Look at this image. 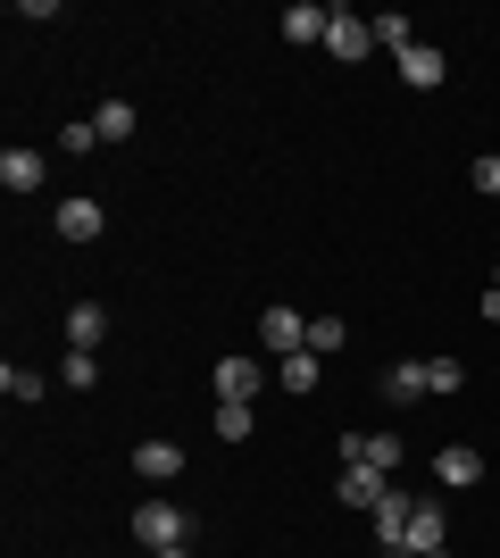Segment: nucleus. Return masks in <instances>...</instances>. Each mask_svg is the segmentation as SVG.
I'll return each mask as SVG.
<instances>
[{"instance_id":"obj_24","label":"nucleus","mask_w":500,"mask_h":558,"mask_svg":"<svg viewBox=\"0 0 500 558\" xmlns=\"http://www.w3.org/2000/svg\"><path fill=\"white\" fill-rule=\"evenodd\" d=\"M351 342V326H342V317H309V350L317 359H326V350H342Z\"/></svg>"},{"instance_id":"obj_19","label":"nucleus","mask_w":500,"mask_h":558,"mask_svg":"<svg viewBox=\"0 0 500 558\" xmlns=\"http://www.w3.org/2000/svg\"><path fill=\"white\" fill-rule=\"evenodd\" d=\"M59 150H68V159H93V150H100V125H93V117H68V125H59Z\"/></svg>"},{"instance_id":"obj_20","label":"nucleus","mask_w":500,"mask_h":558,"mask_svg":"<svg viewBox=\"0 0 500 558\" xmlns=\"http://www.w3.org/2000/svg\"><path fill=\"white\" fill-rule=\"evenodd\" d=\"M59 384H68V392H93V384H100V359H93V350H68V359H59Z\"/></svg>"},{"instance_id":"obj_14","label":"nucleus","mask_w":500,"mask_h":558,"mask_svg":"<svg viewBox=\"0 0 500 558\" xmlns=\"http://www.w3.org/2000/svg\"><path fill=\"white\" fill-rule=\"evenodd\" d=\"M42 175H50L42 150H0V184L9 192H42Z\"/></svg>"},{"instance_id":"obj_8","label":"nucleus","mask_w":500,"mask_h":558,"mask_svg":"<svg viewBox=\"0 0 500 558\" xmlns=\"http://www.w3.org/2000/svg\"><path fill=\"white\" fill-rule=\"evenodd\" d=\"M442 75H451V59H442L434 43H408V50H401V84H408V93H434Z\"/></svg>"},{"instance_id":"obj_21","label":"nucleus","mask_w":500,"mask_h":558,"mask_svg":"<svg viewBox=\"0 0 500 558\" xmlns=\"http://www.w3.org/2000/svg\"><path fill=\"white\" fill-rule=\"evenodd\" d=\"M376 43H383V50H392V59H401V50H408V43H417V25H408V17H401V9H383V17H376Z\"/></svg>"},{"instance_id":"obj_22","label":"nucleus","mask_w":500,"mask_h":558,"mask_svg":"<svg viewBox=\"0 0 500 558\" xmlns=\"http://www.w3.org/2000/svg\"><path fill=\"white\" fill-rule=\"evenodd\" d=\"M0 392H9V400H42V375L9 359V367H0Z\"/></svg>"},{"instance_id":"obj_29","label":"nucleus","mask_w":500,"mask_h":558,"mask_svg":"<svg viewBox=\"0 0 500 558\" xmlns=\"http://www.w3.org/2000/svg\"><path fill=\"white\" fill-rule=\"evenodd\" d=\"M492 292H500V267H492Z\"/></svg>"},{"instance_id":"obj_9","label":"nucleus","mask_w":500,"mask_h":558,"mask_svg":"<svg viewBox=\"0 0 500 558\" xmlns=\"http://www.w3.org/2000/svg\"><path fill=\"white\" fill-rule=\"evenodd\" d=\"M50 226L68 233V242H100V226H109V217H100L93 192H75V201H59V217H50Z\"/></svg>"},{"instance_id":"obj_13","label":"nucleus","mask_w":500,"mask_h":558,"mask_svg":"<svg viewBox=\"0 0 500 558\" xmlns=\"http://www.w3.org/2000/svg\"><path fill=\"white\" fill-rule=\"evenodd\" d=\"M100 342H109V308H100V301H75L68 308V350H100Z\"/></svg>"},{"instance_id":"obj_16","label":"nucleus","mask_w":500,"mask_h":558,"mask_svg":"<svg viewBox=\"0 0 500 558\" xmlns=\"http://www.w3.org/2000/svg\"><path fill=\"white\" fill-rule=\"evenodd\" d=\"M326 17H333V9H317V0H292V9H284V43H326Z\"/></svg>"},{"instance_id":"obj_5","label":"nucleus","mask_w":500,"mask_h":558,"mask_svg":"<svg viewBox=\"0 0 500 558\" xmlns=\"http://www.w3.org/2000/svg\"><path fill=\"white\" fill-rule=\"evenodd\" d=\"M383 492H392V475H376V466H342L333 500H342V509H367V517H376V509H383Z\"/></svg>"},{"instance_id":"obj_7","label":"nucleus","mask_w":500,"mask_h":558,"mask_svg":"<svg viewBox=\"0 0 500 558\" xmlns=\"http://www.w3.org/2000/svg\"><path fill=\"white\" fill-rule=\"evenodd\" d=\"M451 542V517H442V500H417V517H408V542L401 550L408 558H426V550H442Z\"/></svg>"},{"instance_id":"obj_17","label":"nucleus","mask_w":500,"mask_h":558,"mask_svg":"<svg viewBox=\"0 0 500 558\" xmlns=\"http://www.w3.org/2000/svg\"><path fill=\"white\" fill-rule=\"evenodd\" d=\"M93 125H100V142H134V100H100Z\"/></svg>"},{"instance_id":"obj_26","label":"nucleus","mask_w":500,"mask_h":558,"mask_svg":"<svg viewBox=\"0 0 500 558\" xmlns=\"http://www.w3.org/2000/svg\"><path fill=\"white\" fill-rule=\"evenodd\" d=\"M467 175H476V192H484V201H500V159H476Z\"/></svg>"},{"instance_id":"obj_3","label":"nucleus","mask_w":500,"mask_h":558,"mask_svg":"<svg viewBox=\"0 0 500 558\" xmlns=\"http://www.w3.org/2000/svg\"><path fill=\"white\" fill-rule=\"evenodd\" d=\"M326 50H333V59H367V50H376V17L333 9V17H326Z\"/></svg>"},{"instance_id":"obj_4","label":"nucleus","mask_w":500,"mask_h":558,"mask_svg":"<svg viewBox=\"0 0 500 558\" xmlns=\"http://www.w3.org/2000/svg\"><path fill=\"white\" fill-rule=\"evenodd\" d=\"M434 484H451V492L484 484V450L476 442H442V450H434Z\"/></svg>"},{"instance_id":"obj_28","label":"nucleus","mask_w":500,"mask_h":558,"mask_svg":"<svg viewBox=\"0 0 500 558\" xmlns=\"http://www.w3.org/2000/svg\"><path fill=\"white\" fill-rule=\"evenodd\" d=\"M426 558H451V550H426Z\"/></svg>"},{"instance_id":"obj_2","label":"nucleus","mask_w":500,"mask_h":558,"mask_svg":"<svg viewBox=\"0 0 500 558\" xmlns=\"http://www.w3.org/2000/svg\"><path fill=\"white\" fill-rule=\"evenodd\" d=\"M342 466H376V475H392V466H401V434H351V425H342Z\"/></svg>"},{"instance_id":"obj_11","label":"nucleus","mask_w":500,"mask_h":558,"mask_svg":"<svg viewBox=\"0 0 500 558\" xmlns=\"http://www.w3.org/2000/svg\"><path fill=\"white\" fill-rule=\"evenodd\" d=\"M267 367L259 359H217V400H259Z\"/></svg>"},{"instance_id":"obj_10","label":"nucleus","mask_w":500,"mask_h":558,"mask_svg":"<svg viewBox=\"0 0 500 558\" xmlns=\"http://www.w3.org/2000/svg\"><path fill=\"white\" fill-rule=\"evenodd\" d=\"M408 517H417V500H408V492L392 484V492H383V509L367 517V525H376V542H383V550H401V542H408Z\"/></svg>"},{"instance_id":"obj_18","label":"nucleus","mask_w":500,"mask_h":558,"mask_svg":"<svg viewBox=\"0 0 500 558\" xmlns=\"http://www.w3.org/2000/svg\"><path fill=\"white\" fill-rule=\"evenodd\" d=\"M242 434H259L251 400H217V442H242Z\"/></svg>"},{"instance_id":"obj_25","label":"nucleus","mask_w":500,"mask_h":558,"mask_svg":"<svg viewBox=\"0 0 500 558\" xmlns=\"http://www.w3.org/2000/svg\"><path fill=\"white\" fill-rule=\"evenodd\" d=\"M459 384H467L459 359H426V392H459Z\"/></svg>"},{"instance_id":"obj_6","label":"nucleus","mask_w":500,"mask_h":558,"mask_svg":"<svg viewBox=\"0 0 500 558\" xmlns=\"http://www.w3.org/2000/svg\"><path fill=\"white\" fill-rule=\"evenodd\" d=\"M259 342L276 350V359H292V350H309V317H301V308H267V317H259Z\"/></svg>"},{"instance_id":"obj_15","label":"nucleus","mask_w":500,"mask_h":558,"mask_svg":"<svg viewBox=\"0 0 500 558\" xmlns=\"http://www.w3.org/2000/svg\"><path fill=\"white\" fill-rule=\"evenodd\" d=\"M383 400H392V409L426 400V359H401V367H383Z\"/></svg>"},{"instance_id":"obj_12","label":"nucleus","mask_w":500,"mask_h":558,"mask_svg":"<svg viewBox=\"0 0 500 558\" xmlns=\"http://www.w3.org/2000/svg\"><path fill=\"white\" fill-rule=\"evenodd\" d=\"M134 475H143V484H175V475H184V450L175 442H134Z\"/></svg>"},{"instance_id":"obj_27","label":"nucleus","mask_w":500,"mask_h":558,"mask_svg":"<svg viewBox=\"0 0 500 558\" xmlns=\"http://www.w3.org/2000/svg\"><path fill=\"white\" fill-rule=\"evenodd\" d=\"M150 558H192V542H175V550H150Z\"/></svg>"},{"instance_id":"obj_1","label":"nucleus","mask_w":500,"mask_h":558,"mask_svg":"<svg viewBox=\"0 0 500 558\" xmlns=\"http://www.w3.org/2000/svg\"><path fill=\"white\" fill-rule=\"evenodd\" d=\"M134 542H143V550H175V542H192V517L175 509V500H143V509H134Z\"/></svg>"},{"instance_id":"obj_23","label":"nucleus","mask_w":500,"mask_h":558,"mask_svg":"<svg viewBox=\"0 0 500 558\" xmlns=\"http://www.w3.org/2000/svg\"><path fill=\"white\" fill-rule=\"evenodd\" d=\"M284 392H317V350H292L284 359Z\"/></svg>"}]
</instances>
